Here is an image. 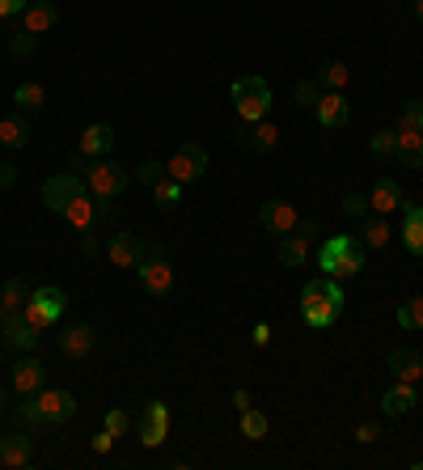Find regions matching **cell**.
Listing matches in <instances>:
<instances>
[{"mask_svg":"<svg viewBox=\"0 0 423 470\" xmlns=\"http://www.w3.org/2000/svg\"><path fill=\"white\" fill-rule=\"evenodd\" d=\"M344 288H339V280H331V275H318V280H309L305 288H301V318H305V326H313V331H322V326H334L339 322V314H344Z\"/></svg>","mask_w":423,"mask_h":470,"instance_id":"6da1fadb","label":"cell"},{"mask_svg":"<svg viewBox=\"0 0 423 470\" xmlns=\"http://www.w3.org/2000/svg\"><path fill=\"white\" fill-rule=\"evenodd\" d=\"M17 415H22L26 424H35V428H43V424L59 428V424H69L72 415H77V394H72L69 386H43L38 394H30V399L22 402V411Z\"/></svg>","mask_w":423,"mask_h":470,"instance_id":"7a4b0ae2","label":"cell"},{"mask_svg":"<svg viewBox=\"0 0 423 470\" xmlns=\"http://www.w3.org/2000/svg\"><path fill=\"white\" fill-rule=\"evenodd\" d=\"M365 259H368V246L360 238H347V233H339V238H326L318 251V267L331 280H352V275L365 272Z\"/></svg>","mask_w":423,"mask_h":470,"instance_id":"3957f363","label":"cell"},{"mask_svg":"<svg viewBox=\"0 0 423 470\" xmlns=\"http://www.w3.org/2000/svg\"><path fill=\"white\" fill-rule=\"evenodd\" d=\"M80 178H85V187L93 191V199H98V204L119 199L127 191V183H132V174H127L115 157H80ZM111 208H115V204H111Z\"/></svg>","mask_w":423,"mask_h":470,"instance_id":"277c9868","label":"cell"},{"mask_svg":"<svg viewBox=\"0 0 423 470\" xmlns=\"http://www.w3.org/2000/svg\"><path fill=\"white\" fill-rule=\"evenodd\" d=\"M233 106H238L241 123H259V119L271 115V85H267V77L250 72V77L233 80Z\"/></svg>","mask_w":423,"mask_h":470,"instance_id":"5b68a950","label":"cell"},{"mask_svg":"<svg viewBox=\"0 0 423 470\" xmlns=\"http://www.w3.org/2000/svg\"><path fill=\"white\" fill-rule=\"evenodd\" d=\"M136 280L149 297H165V293H170L174 288V263H170V254H165V246L153 241L149 251H144V259H140V267H136Z\"/></svg>","mask_w":423,"mask_h":470,"instance_id":"8992f818","label":"cell"},{"mask_svg":"<svg viewBox=\"0 0 423 470\" xmlns=\"http://www.w3.org/2000/svg\"><path fill=\"white\" fill-rule=\"evenodd\" d=\"M64 305H69V297H64V288L43 284V288H30V297H26L22 314H26L30 322H35L38 331H47V326H56V322L64 318Z\"/></svg>","mask_w":423,"mask_h":470,"instance_id":"52a82bcc","label":"cell"},{"mask_svg":"<svg viewBox=\"0 0 423 470\" xmlns=\"http://www.w3.org/2000/svg\"><path fill=\"white\" fill-rule=\"evenodd\" d=\"M85 196H93V191L85 187V178H77V174H69V170L51 174V178L43 183V204L51 208L56 217H64V212H69L77 199H85Z\"/></svg>","mask_w":423,"mask_h":470,"instance_id":"ba28073f","label":"cell"},{"mask_svg":"<svg viewBox=\"0 0 423 470\" xmlns=\"http://www.w3.org/2000/svg\"><path fill=\"white\" fill-rule=\"evenodd\" d=\"M165 174H170L174 183H199L207 174V149L204 144H195V140H186V144H178L174 149V157L165 161Z\"/></svg>","mask_w":423,"mask_h":470,"instance_id":"9c48e42d","label":"cell"},{"mask_svg":"<svg viewBox=\"0 0 423 470\" xmlns=\"http://www.w3.org/2000/svg\"><path fill=\"white\" fill-rule=\"evenodd\" d=\"M0 339H5L9 347L35 352V347L43 344V331H38V326L26 318L22 310H5V305H0Z\"/></svg>","mask_w":423,"mask_h":470,"instance_id":"30bf717a","label":"cell"},{"mask_svg":"<svg viewBox=\"0 0 423 470\" xmlns=\"http://www.w3.org/2000/svg\"><path fill=\"white\" fill-rule=\"evenodd\" d=\"M170 424H174L170 407H165L161 399H153L149 407H144V415H140V424H136L140 445H144V449H161V445H165V436H170Z\"/></svg>","mask_w":423,"mask_h":470,"instance_id":"8fae6325","label":"cell"},{"mask_svg":"<svg viewBox=\"0 0 423 470\" xmlns=\"http://www.w3.org/2000/svg\"><path fill=\"white\" fill-rule=\"evenodd\" d=\"M313 238H318V225H313V220H301L297 230L280 238V263L284 267H305Z\"/></svg>","mask_w":423,"mask_h":470,"instance_id":"7c38bea8","label":"cell"},{"mask_svg":"<svg viewBox=\"0 0 423 470\" xmlns=\"http://www.w3.org/2000/svg\"><path fill=\"white\" fill-rule=\"evenodd\" d=\"M144 251H149V246H144L136 233H127V230H119V233L106 238V259H111L115 267H123V272H136L140 259H144Z\"/></svg>","mask_w":423,"mask_h":470,"instance_id":"4fadbf2b","label":"cell"},{"mask_svg":"<svg viewBox=\"0 0 423 470\" xmlns=\"http://www.w3.org/2000/svg\"><path fill=\"white\" fill-rule=\"evenodd\" d=\"M9 386H13V394H22V399L38 394L47 386V365L35 360V356H22V360L9 369Z\"/></svg>","mask_w":423,"mask_h":470,"instance_id":"5bb4252c","label":"cell"},{"mask_svg":"<svg viewBox=\"0 0 423 470\" xmlns=\"http://www.w3.org/2000/svg\"><path fill=\"white\" fill-rule=\"evenodd\" d=\"M35 458H38V449H35V441H30V433H5L0 436V466L26 470V466H35Z\"/></svg>","mask_w":423,"mask_h":470,"instance_id":"9a60e30c","label":"cell"},{"mask_svg":"<svg viewBox=\"0 0 423 470\" xmlns=\"http://www.w3.org/2000/svg\"><path fill=\"white\" fill-rule=\"evenodd\" d=\"M259 220H263L267 233L284 238V233H292L301 225V212H297V204H288V199H267L263 212H259Z\"/></svg>","mask_w":423,"mask_h":470,"instance_id":"2e32d148","label":"cell"},{"mask_svg":"<svg viewBox=\"0 0 423 470\" xmlns=\"http://www.w3.org/2000/svg\"><path fill=\"white\" fill-rule=\"evenodd\" d=\"M93 347H98V331H93L90 322H72V326H64V335H59V352L69 356V360H85Z\"/></svg>","mask_w":423,"mask_h":470,"instance_id":"e0dca14e","label":"cell"},{"mask_svg":"<svg viewBox=\"0 0 423 470\" xmlns=\"http://www.w3.org/2000/svg\"><path fill=\"white\" fill-rule=\"evenodd\" d=\"M386 365L394 373V381H407V386H419L423 381V356L415 347H389Z\"/></svg>","mask_w":423,"mask_h":470,"instance_id":"ac0fdd59","label":"cell"},{"mask_svg":"<svg viewBox=\"0 0 423 470\" xmlns=\"http://www.w3.org/2000/svg\"><path fill=\"white\" fill-rule=\"evenodd\" d=\"M17 22H22L26 35H35V38L38 35H51V30H56V22H59V9L51 5V0H30Z\"/></svg>","mask_w":423,"mask_h":470,"instance_id":"d6986e66","label":"cell"},{"mask_svg":"<svg viewBox=\"0 0 423 470\" xmlns=\"http://www.w3.org/2000/svg\"><path fill=\"white\" fill-rule=\"evenodd\" d=\"M318 123L326 127V132H334V127H347V119H352V106H347V98H344V90H326L318 98Z\"/></svg>","mask_w":423,"mask_h":470,"instance_id":"ffe728a7","label":"cell"},{"mask_svg":"<svg viewBox=\"0 0 423 470\" xmlns=\"http://www.w3.org/2000/svg\"><path fill=\"white\" fill-rule=\"evenodd\" d=\"M238 144H246V149H254V153H271V149H280V127L267 123V119H259V123H238Z\"/></svg>","mask_w":423,"mask_h":470,"instance_id":"44dd1931","label":"cell"},{"mask_svg":"<svg viewBox=\"0 0 423 470\" xmlns=\"http://www.w3.org/2000/svg\"><path fill=\"white\" fill-rule=\"evenodd\" d=\"M111 149H115V127L111 123H90L77 140L80 157H111Z\"/></svg>","mask_w":423,"mask_h":470,"instance_id":"7402d4cb","label":"cell"},{"mask_svg":"<svg viewBox=\"0 0 423 470\" xmlns=\"http://www.w3.org/2000/svg\"><path fill=\"white\" fill-rule=\"evenodd\" d=\"M419 407V394H415V386H407V381H394L386 394H381V415H389V420H398V415L415 411Z\"/></svg>","mask_w":423,"mask_h":470,"instance_id":"603a6c76","label":"cell"},{"mask_svg":"<svg viewBox=\"0 0 423 470\" xmlns=\"http://www.w3.org/2000/svg\"><path fill=\"white\" fill-rule=\"evenodd\" d=\"M398 212H402V246H407L415 259H423V208L402 199Z\"/></svg>","mask_w":423,"mask_h":470,"instance_id":"cb8c5ba5","label":"cell"},{"mask_svg":"<svg viewBox=\"0 0 423 470\" xmlns=\"http://www.w3.org/2000/svg\"><path fill=\"white\" fill-rule=\"evenodd\" d=\"M402 187L394 183V178H377V183H373V191H368V208H373V212H377V217H389V212H398L402 208Z\"/></svg>","mask_w":423,"mask_h":470,"instance_id":"d4e9b609","label":"cell"},{"mask_svg":"<svg viewBox=\"0 0 423 470\" xmlns=\"http://www.w3.org/2000/svg\"><path fill=\"white\" fill-rule=\"evenodd\" d=\"M30 136H35V127H30V119L26 115H5L0 119V144H5V149H26Z\"/></svg>","mask_w":423,"mask_h":470,"instance_id":"484cf974","label":"cell"},{"mask_svg":"<svg viewBox=\"0 0 423 470\" xmlns=\"http://www.w3.org/2000/svg\"><path fill=\"white\" fill-rule=\"evenodd\" d=\"M398 132V127H394ZM394 157L402 161V170H423V136L419 132H398V153Z\"/></svg>","mask_w":423,"mask_h":470,"instance_id":"4316f807","label":"cell"},{"mask_svg":"<svg viewBox=\"0 0 423 470\" xmlns=\"http://www.w3.org/2000/svg\"><path fill=\"white\" fill-rule=\"evenodd\" d=\"M389 238H394V230H389V220H386V217H368V220H365V230H360V241H365L368 251H386Z\"/></svg>","mask_w":423,"mask_h":470,"instance_id":"83f0119b","label":"cell"},{"mask_svg":"<svg viewBox=\"0 0 423 470\" xmlns=\"http://www.w3.org/2000/svg\"><path fill=\"white\" fill-rule=\"evenodd\" d=\"M13 102H17V111H43V106H47V90L38 85V80H22V85L13 90Z\"/></svg>","mask_w":423,"mask_h":470,"instance_id":"f1b7e54d","label":"cell"},{"mask_svg":"<svg viewBox=\"0 0 423 470\" xmlns=\"http://www.w3.org/2000/svg\"><path fill=\"white\" fill-rule=\"evenodd\" d=\"M238 428H241V436H246V441H263V436L271 433V420H267L259 407H246V411H241V420H238Z\"/></svg>","mask_w":423,"mask_h":470,"instance_id":"f546056e","label":"cell"},{"mask_svg":"<svg viewBox=\"0 0 423 470\" xmlns=\"http://www.w3.org/2000/svg\"><path fill=\"white\" fill-rule=\"evenodd\" d=\"M153 204H157L161 212H174V208L183 204V183H174L170 174H165V178L153 187Z\"/></svg>","mask_w":423,"mask_h":470,"instance_id":"4dcf8cb0","label":"cell"},{"mask_svg":"<svg viewBox=\"0 0 423 470\" xmlns=\"http://www.w3.org/2000/svg\"><path fill=\"white\" fill-rule=\"evenodd\" d=\"M318 80L326 85V90H347V80H352V69H347L344 59H326L318 72Z\"/></svg>","mask_w":423,"mask_h":470,"instance_id":"1f68e13d","label":"cell"},{"mask_svg":"<svg viewBox=\"0 0 423 470\" xmlns=\"http://www.w3.org/2000/svg\"><path fill=\"white\" fill-rule=\"evenodd\" d=\"M26 297H30V284H26L22 275L5 280V288H0V305H5V310H22Z\"/></svg>","mask_w":423,"mask_h":470,"instance_id":"d6a6232c","label":"cell"},{"mask_svg":"<svg viewBox=\"0 0 423 470\" xmlns=\"http://www.w3.org/2000/svg\"><path fill=\"white\" fill-rule=\"evenodd\" d=\"M398 326L402 331H423V297H411L398 305Z\"/></svg>","mask_w":423,"mask_h":470,"instance_id":"836d02e7","label":"cell"},{"mask_svg":"<svg viewBox=\"0 0 423 470\" xmlns=\"http://www.w3.org/2000/svg\"><path fill=\"white\" fill-rule=\"evenodd\" d=\"M368 153H373V157H394V153H398V132H394V127H381V132H373V140H368Z\"/></svg>","mask_w":423,"mask_h":470,"instance_id":"e575fe53","label":"cell"},{"mask_svg":"<svg viewBox=\"0 0 423 470\" xmlns=\"http://www.w3.org/2000/svg\"><path fill=\"white\" fill-rule=\"evenodd\" d=\"M318 98H322V80L318 77H305V80L292 85V102L297 106H318Z\"/></svg>","mask_w":423,"mask_h":470,"instance_id":"d590c367","label":"cell"},{"mask_svg":"<svg viewBox=\"0 0 423 470\" xmlns=\"http://www.w3.org/2000/svg\"><path fill=\"white\" fill-rule=\"evenodd\" d=\"M394 127H398V132H419L423 136V102H415L411 98V102L402 106V115H398V123Z\"/></svg>","mask_w":423,"mask_h":470,"instance_id":"8d00e7d4","label":"cell"},{"mask_svg":"<svg viewBox=\"0 0 423 470\" xmlns=\"http://www.w3.org/2000/svg\"><path fill=\"white\" fill-rule=\"evenodd\" d=\"M102 428L111 436H127V433H132V415H127L123 407H111V411H106V420H102Z\"/></svg>","mask_w":423,"mask_h":470,"instance_id":"74e56055","label":"cell"},{"mask_svg":"<svg viewBox=\"0 0 423 470\" xmlns=\"http://www.w3.org/2000/svg\"><path fill=\"white\" fill-rule=\"evenodd\" d=\"M136 178H140V183H144V187H157L161 178H165V161H153V157H144V161H140V166H136Z\"/></svg>","mask_w":423,"mask_h":470,"instance_id":"f35d334b","label":"cell"},{"mask_svg":"<svg viewBox=\"0 0 423 470\" xmlns=\"http://www.w3.org/2000/svg\"><path fill=\"white\" fill-rule=\"evenodd\" d=\"M9 56L13 59H30V56H35V35H26V30L9 35Z\"/></svg>","mask_w":423,"mask_h":470,"instance_id":"ab89813d","label":"cell"},{"mask_svg":"<svg viewBox=\"0 0 423 470\" xmlns=\"http://www.w3.org/2000/svg\"><path fill=\"white\" fill-rule=\"evenodd\" d=\"M344 212L352 220H360V217H368V196H360V191H347V199H344Z\"/></svg>","mask_w":423,"mask_h":470,"instance_id":"60d3db41","label":"cell"},{"mask_svg":"<svg viewBox=\"0 0 423 470\" xmlns=\"http://www.w3.org/2000/svg\"><path fill=\"white\" fill-rule=\"evenodd\" d=\"M377 436H381V424H373V420H365V424H355V441H360V445H373Z\"/></svg>","mask_w":423,"mask_h":470,"instance_id":"b9f144b4","label":"cell"},{"mask_svg":"<svg viewBox=\"0 0 423 470\" xmlns=\"http://www.w3.org/2000/svg\"><path fill=\"white\" fill-rule=\"evenodd\" d=\"M30 0H0V22H9V17H22V9Z\"/></svg>","mask_w":423,"mask_h":470,"instance_id":"7bdbcfd3","label":"cell"},{"mask_svg":"<svg viewBox=\"0 0 423 470\" xmlns=\"http://www.w3.org/2000/svg\"><path fill=\"white\" fill-rule=\"evenodd\" d=\"M115 441H119V436H111V433L102 428V433L90 441V449H93V454H111V445H115Z\"/></svg>","mask_w":423,"mask_h":470,"instance_id":"ee69618b","label":"cell"},{"mask_svg":"<svg viewBox=\"0 0 423 470\" xmlns=\"http://www.w3.org/2000/svg\"><path fill=\"white\" fill-rule=\"evenodd\" d=\"M13 183H17V166H13V161H0V191H9Z\"/></svg>","mask_w":423,"mask_h":470,"instance_id":"f6af8a7d","label":"cell"},{"mask_svg":"<svg viewBox=\"0 0 423 470\" xmlns=\"http://www.w3.org/2000/svg\"><path fill=\"white\" fill-rule=\"evenodd\" d=\"M254 347H267L271 344V326H267V322H259V326H254V339H250Z\"/></svg>","mask_w":423,"mask_h":470,"instance_id":"bcb514c9","label":"cell"},{"mask_svg":"<svg viewBox=\"0 0 423 470\" xmlns=\"http://www.w3.org/2000/svg\"><path fill=\"white\" fill-rule=\"evenodd\" d=\"M233 407H238V411H246V407H250V394H246V390H233Z\"/></svg>","mask_w":423,"mask_h":470,"instance_id":"7dc6e473","label":"cell"},{"mask_svg":"<svg viewBox=\"0 0 423 470\" xmlns=\"http://www.w3.org/2000/svg\"><path fill=\"white\" fill-rule=\"evenodd\" d=\"M411 9H415V22H419V26H423V0H415Z\"/></svg>","mask_w":423,"mask_h":470,"instance_id":"c3c4849f","label":"cell"},{"mask_svg":"<svg viewBox=\"0 0 423 470\" xmlns=\"http://www.w3.org/2000/svg\"><path fill=\"white\" fill-rule=\"evenodd\" d=\"M5 407H9V390L0 386V415H5Z\"/></svg>","mask_w":423,"mask_h":470,"instance_id":"681fc988","label":"cell"},{"mask_svg":"<svg viewBox=\"0 0 423 470\" xmlns=\"http://www.w3.org/2000/svg\"><path fill=\"white\" fill-rule=\"evenodd\" d=\"M415 470H423V458H419V462H415Z\"/></svg>","mask_w":423,"mask_h":470,"instance_id":"f907efd6","label":"cell"}]
</instances>
